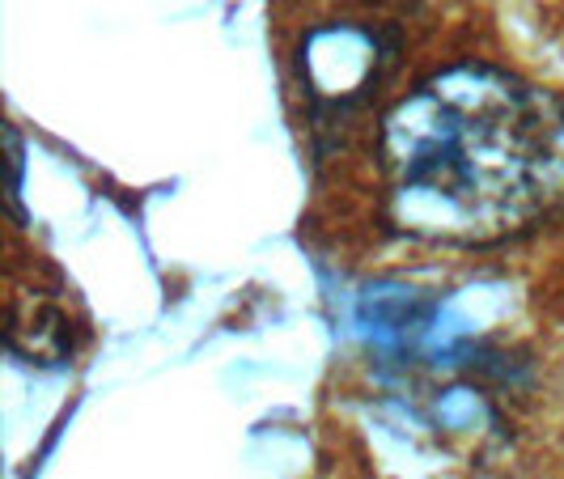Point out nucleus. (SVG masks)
I'll use <instances>...</instances> for the list:
<instances>
[{"mask_svg":"<svg viewBox=\"0 0 564 479\" xmlns=\"http://www.w3.org/2000/svg\"><path fill=\"white\" fill-rule=\"evenodd\" d=\"M387 217L446 247H497L564 217V102L488 64L412 89L382 123Z\"/></svg>","mask_w":564,"mask_h":479,"instance_id":"obj_1","label":"nucleus"},{"mask_svg":"<svg viewBox=\"0 0 564 479\" xmlns=\"http://www.w3.org/2000/svg\"><path fill=\"white\" fill-rule=\"evenodd\" d=\"M9 348L18 357H26L30 366H59L73 352L59 311L43 306V302L34 311H13V318H9Z\"/></svg>","mask_w":564,"mask_h":479,"instance_id":"obj_2","label":"nucleus"}]
</instances>
